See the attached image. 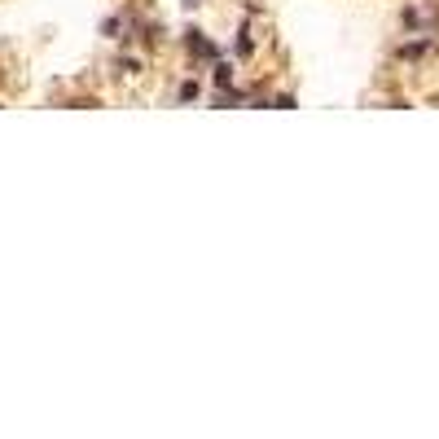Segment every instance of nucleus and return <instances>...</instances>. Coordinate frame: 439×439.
<instances>
[{
    "instance_id": "1",
    "label": "nucleus",
    "mask_w": 439,
    "mask_h": 439,
    "mask_svg": "<svg viewBox=\"0 0 439 439\" xmlns=\"http://www.w3.org/2000/svg\"><path fill=\"white\" fill-rule=\"evenodd\" d=\"M185 44H189V53H194V58H202V62H220V44H211V40H206L198 27H189Z\"/></svg>"
},
{
    "instance_id": "7",
    "label": "nucleus",
    "mask_w": 439,
    "mask_h": 439,
    "mask_svg": "<svg viewBox=\"0 0 439 439\" xmlns=\"http://www.w3.org/2000/svg\"><path fill=\"white\" fill-rule=\"evenodd\" d=\"M185 5H189V9H194V5H202V0H185Z\"/></svg>"
},
{
    "instance_id": "6",
    "label": "nucleus",
    "mask_w": 439,
    "mask_h": 439,
    "mask_svg": "<svg viewBox=\"0 0 439 439\" xmlns=\"http://www.w3.org/2000/svg\"><path fill=\"white\" fill-rule=\"evenodd\" d=\"M273 106H277V110H295V97H290V92H281V97L273 101Z\"/></svg>"
},
{
    "instance_id": "5",
    "label": "nucleus",
    "mask_w": 439,
    "mask_h": 439,
    "mask_svg": "<svg viewBox=\"0 0 439 439\" xmlns=\"http://www.w3.org/2000/svg\"><path fill=\"white\" fill-rule=\"evenodd\" d=\"M119 27H123V18H106V22H101V31H106V36H119Z\"/></svg>"
},
{
    "instance_id": "4",
    "label": "nucleus",
    "mask_w": 439,
    "mask_h": 439,
    "mask_svg": "<svg viewBox=\"0 0 439 439\" xmlns=\"http://www.w3.org/2000/svg\"><path fill=\"white\" fill-rule=\"evenodd\" d=\"M233 84V66L228 62H216V88H228Z\"/></svg>"
},
{
    "instance_id": "2",
    "label": "nucleus",
    "mask_w": 439,
    "mask_h": 439,
    "mask_svg": "<svg viewBox=\"0 0 439 439\" xmlns=\"http://www.w3.org/2000/svg\"><path fill=\"white\" fill-rule=\"evenodd\" d=\"M198 92H202V88H198V80H185V84L176 88V101H180V106H189V101H198Z\"/></svg>"
},
{
    "instance_id": "3",
    "label": "nucleus",
    "mask_w": 439,
    "mask_h": 439,
    "mask_svg": "<svg viewBox=\"0 0 439 439\" xmlns=\"http://www.w3.org/2000/svg\"><path fill=\"white\" fill-rule=\"evenodd\" d=\"M426 48H430V40H413V44L400 48V58H408V62H413V58H426Z\"/></svg>"
}]
</instances>
